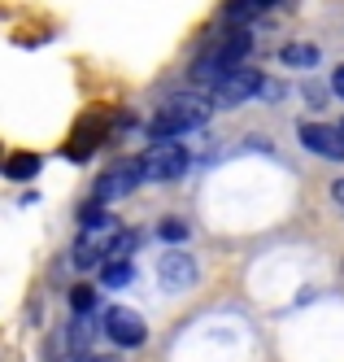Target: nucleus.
<instances>
[{
	"instance_id": "18",
	"label": "nucleus",
	"mask_w": 344,
	"mask_h": 362,
	"mask_svg": "<svg viewBox=\"0 0 344 362\" xmlns=\"http://www.w3.org/2000/svg\"><path fill=\"white\" fill-rule=\"evenodd\" d=\"M74 362H109V358H100V354H83V358H74Z\"/></svg>"
},
{
	"instance_id": "11",
	"label": "nucleus",
	"mask_w": 344,
	"mask_h": 362,
	"mask_svg": "<svg viewBox=\"0 0 344 362\" xmlns=\"http://www.w3.org/2000/svg\"><path fill=\"white\" fill-rule=\"evenodd\" d=\"M279 62L292 66V70H309V66L323 62V53H319L314 44H283V48H279Z\"/></svg>"
},
{
	"instance_id": "19",
	"label": "nucleus",
	"mask_w": 344,
	"mask_h": 362,
	"mask_svg": "<svg viewBox=\"0 0 344 362\" xmlns=\"http://www.w3.org/2000/svg\"><path fill=\"white\" fill-rule=\"evenodd\" d=\"M340 132H344V122H340Z\"/></svg>"
},
{
	"instance_id": "6",
	"label": "nucleus",
	"mask_w": 344,
	"mask_h": 362,
	"mask_svg": "<svg viewBox=\"0 0 344 362\" xmlns=\"http://www.w3.org/2000/svg\"><path fill=\"white\" fill-rule=\"evenodd\" d=\"M105 336L118 345V349H140L148 341V327H144V315H136L131 305H109L105 310V319H100Z\"/></svg>"
},
{
	"instance_id": "12",
	"label": "nucleus",
	"mask_w": 344,
	"mask_h": 362,
	"mask_svg": "<svg viewBox=\"0 0 344 362\" xmlns=\"http://www.w3.org/2000/svg\"><path fill=\"white\" fill-rule=\"evenodd\" d=\"M131 279H136L131 262H105V267H100V284H105V288H126Z\"/></svg>"
},
{
	"instance_id": "3",
	"label": "nucleus",
	"mask_w": 344,
	"mask_h": 362,
	"mask_svg": "<svg viewBox=\"0 0 344 362\" xmlns=\"http://www.w3.org/2000/svg\"><path fill=\"white\" fill-rule=\"evenodd\" d=\"M266 92H275V83L266 79V74L253 70V66H240L235 74H227L223 83L209 88V105H214V110H235V105H244V100H253V96L271 100Z\"/></svg>"
},
{
	"instance_id": "2",
	"label": "nucleus",
	"mask_w": 344,
	"mask_h": 362,
	"mask_svg": "<svg viewBox=\"0 0 344 362\" xmlns=\"http://www.w3.org/2000/svg\"><path fill=\"white\" fill-rule=\"evenodd\" d=\"M214 118V105H209V96H192V92H179V96H166L162 105H157L153 122H148V136L153 144H166V140H179L183 132H196Z\"/></svg>"
},
{
	"instance_id": "4",
	"label": "nucleus",
	"mask_w": 344,
	"mask_h": 362,
	"mask_svg": "<svg viewBox=\"0 0 344 362\" xmlns=\"http://www.w3.org/2000/svg\"><path fill=\"white\" fill-rule=\"evenodd\" d=\"M192 166V153L183 148L179 140H166V144H153L144 158H140V170L148 184H170V179H183Z\"/></svg>"
},
{
	"instance_id": "8",
	"label": "nucleus",
	"mask_w": 344,
	"mask_h": 362,
	"mask_svg": "<svg viewBox=\"0 0 344 362\" xmlns=\"http://www.w3.org/2000/svg\"><path fill=\"white\" fill-rule=\"evenodd\" d=\"M157 279H162L166 293H188V288H196L201 271H196V262L188 253H166L162 267H157Z\"/></svg>"
},
{
	"instance_id": "10",
	"label": "nucleus",
	"mask_w": 344,
	"mask_h": 362,
	"mask_svg": "<svg viewBox=\"0 0 344 362\" xmlns=\"http://www.w3.org/2000/svg\"><path fill=\"white\" fill-rule=\"evenodd\" d=\"M40 153H9L5 162H0V170H5V179H18V184H26V179L40 175Z\"/></svg>"
},
{
	"instance_id": "17",
	"label": "nucleus",
	"mask_w": 344,
	"mask_h": 362,
	"mask_svg": "<svg viewBox=\"0 0 344 362\" xmlns=\"http://www.w3.org/2000/svg\"><path fill=\"white\" fill-rule=\"evenodd\" d=\"M331 197H336V201L344 205V179H336V184H331Z\"/></svg>"
},
{
	"instance_id": "16",
	"label": "nucleus",
	"mask_w": 344,
	"mask_h": 362,
	"mask_svg": "<svg viewBox=\"0 0 344 362\" xmlns=\"http://www.w3.org/2000/svg\"><path fill=\"white\" fill-rule=\"evenodd\" d=\"M331 92H336V96H344V66L331 74Z\"/></svg>"
},
{
	"instance_id": "14",
	"label": "nucleus",
	"mask_w": 344,
	"mask_h": 362,
	"mask_svg": "<svg viewBox=\"0 0 344 362\" xmlns=\"http://www.w3.org/2000/svg\"><path fill=\"white\" fill-rule=\"evenodd\" d=\"M136 245H140V231H118L114 245H109V262H126Z\"/></svg>"
},
{
	"instance_id": "5",
	"label": "nucleus",
	"mask_w": 344,
	"mask_h": 362,
	"mask_svg": "<svg viewBox=\"0 0 344 362\" xmlns=\"http://www.w3.org/2000/svg\"><path fill=\"white\" fill-rule=\"evenodd\" d=\"M144 184V170H140V162H118V166H109L96 184H92V205H100V210H109L114 201H122V197H131Z\"/></svg>"
},
{
	"instance_id": "15",
	"label": "nucleus",
	"mask_w": 344,
	"mask_h": 362,
	"mask_svg": "<svg viewBox=\"0 0 344 362\" xmlns=\"http://www.w3.org/2000/svg\"><path fill=\"white\" fill-rule=\"evenodd\" d=\"M157 236H162L166 245H183V240H188V223H183V218H162Z\"/></svg>"
},
{
	"instance_id": "7",
	"label": "nucleus",
	"mask_w": 344,
	"mask_h": 362,
	"mask_svg": "<svg viewBox=\"0 0 344 362\" xmlns=\"http://www.w3.org/2000/svg\"><path fill=\"white\" fill-rule=\"evenodd\" d=\"M297 136L309 153H319V158H331V162H344V132L331 122H301Z\"/></svg>"
},
{
	"instance_id": "1",
	"label": "nucleus",
	"mask_w": 344,
	"mask_h": 362,
	"mask_svg": "<svg viewBox=\"0 0 344 362\" xmlns=\"http://www.w3.org/2000/svg\"><path fill=\"white\" fill-rule=\"evenodd\" d=\"M249 53H253V31L249 27H227L214 44L205 48V53L192 62V83H205V88H214V83H223L227 74H235L244 62H249Z\"/></svg>"
},
{
	"instance_id": "13",
	"label": "nucleus",
	"mask_w": 344,
	"mask_h": 362,
	"mask_svg": "<svg viewBox=\"0 0 344 362\" xmlns=\"http://www.w3.org/2000/svg\"><path fill=\"white\" fill-rule=\"evenodd\" d=\"M70 310L78 319H88L96 310V288H92V284H74V288H70Z\"/></svg>"
},
{
	"instance_id": "9",
	"label": "nucleus",
	"mask_w": 344,
	"mask_h": 362,
	"mask_svg": "<svg viewBox=\"0 0 344 362\" xmlns=\"http://www.w3.org/2000/svg\"><path fill=\"white\" fill-rule=\"evenodd\" d=\"M275 5H279V0H227V5H223V18L235 22V27H244V22L261 18V13L275 9Z\"/></svg>"
}]
</instances>
